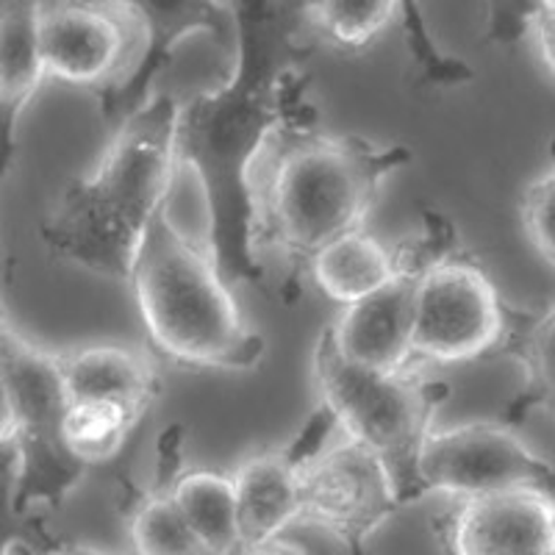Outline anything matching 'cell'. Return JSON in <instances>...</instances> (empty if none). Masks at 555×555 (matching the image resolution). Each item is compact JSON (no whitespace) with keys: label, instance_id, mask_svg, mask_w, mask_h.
<instances>
[{"label":"cell","instance_id":"obj_1","mask_svg":"<svg viewBox=\"0 0 555 555\" xmlns=\"http://www.w3.org/2000/svg\"><path fill=\"white\" fill-rule=\"evenodd\" d=\"M236 64L215 92L181 103L176 128V167L195 170L208 208L206 240L220 275L231 289L261 284L264 267L250 245V190L247 176L267 139L292 120L317 122L306 106L309 76L292 62L311 48L304 34V7L295 3H234Z\"/></svg>","mask_w":555,"mask_h":555},{"label":"cell","instance_id":"obj_2","mask_svg":"<svg viewBox=\"0 0 555 555\" xmlns=\"http://www.w3.org/2000/svg\"><path fill=\"white\" fill-rule=\"evenodd\" d=\"M403 145L378 147L361 137L317 133L311 120L278 128L247 176L253 256H281L286 264L284 304L300 292L317 253L361 231L378 203L380 181L409 165Z\"/></svg>","mask_w":555,"mask_h":555},{"label":"cell","instance_id":"obj_3","mask_svg":"<svg viewBox=\"0 0 555 555\" xmlns=\"http://www.w3.org/2000/svg\"><path fill=\"white\" fill-rule=\"evenodd\" d=\"M178 114L176 98H153L122 120L95 172L64 186L39 225L53 259L131 284L147 225L178 181Z\"/></svg>","mask_w":555,"mask_h":555},{"label":"cell","instance_id":"obj_4","mask_svg":"<svg viewBox=\"0 0 555 555\" xmlns=\"http://www.w3.org/2000/svg\"><path fill=\"white\" fill-rule=\"evenodd\" d=\"M128 286L147 339L172 364L247 370L264 356V336L247 325L211 242L181 234L167 206L147 225Z\"/></svg>","mask_w":555,"mask_h":555},{"label":"cell","instance_id":"obj_5","mask_svg":"<svg viewBox=\"0 0 555 555\" xmlns=\"http://www.w3.org/2000/svg\"><path fill=\"white\" fill-rule=\"evenodd\" d=\"M314 386L320 409L334 416L336 428L378 455L400 505L423 498L420 459L434 434L436 409L450 398V384L428 378L416 366L400 373L364 370L341 356L334 331L325 325L314 347Z\"/></svg>","mask_w":555,"mask_h":555},{"label":"cell","instance_id":"obj_6","mask_svg":"<svg viewBox=\"0 0 555 555\" xmlns=\"http://www.w3.org/2000/svg\"><path fill=\"white\" fill-rule=\"evenodd\" d=\"M0 375V461L3 486L12 483V508L23 514L42 500L56 508L87 473V467L73 459L64 444L69 395L59 370V356L28 341L12 328V322L3 320Z\"/></svg>","mask_w":555,"mask_h":555},{"label":"cell","instance_id":"obj_7","mask_svg":"<svg viewBox=\"0 0 555 555\" xmlns=\"http://www.w3.org/2000/svg\"><path fill=\"white\" fill-rule=\"evenodd\" d=\"M39 51L48 78L92 92L106 117L145 64L151 23L128 0L39 3Z\"/></svg>","mask_w":555,"mask_h":555},{"label":"cell","instance_id":"obj_8","mask_svg":"<svg viewBox=\"0 0 555 555\" xmlns=\"http://www.w3.org/2000/svg\"><path fill=\"white\" fill-rule=\"evenodd\" d=\"M512 314L489 272L467 253H450L420 286L414 361L455 364L494 356L512 328Z\"/></svg>","mask_w":555,"mask_h":555},{"label":"cell","instance_id":"obj_9","mask_svg":"<svg viewBox=\"0 0 555 555\" xmlns=\"http://www.w3.org/2000/svg\"><path fill=\"white\" fill-rule=\"evenodd\" d=\"M391 253L395 278L389 284L366 300L345 306L331 322L341 356L375 373H400L416 364L411 353L416 297L430 267L450 256V240L439 228H423V234L400 242Z\"/></svg>","mask_w":555,"mask_h":555},{"label":"cell","instance_id":"obj_10","mask_svg":"<svg viewBox=\"0 0 555 555\" xmlns=\"http://www.w3.org/2000/svg\"><path fill=\"white\" fill-rule=\"evenodd\" d=\"M398 492L378 455L353 439L314 448L300 464V525L334 533L361 550L375 528L398 512Z\"/></svg>","mask_w":555,"mask_h":555},{"label":"cell","instance_id":"obj_11","mask_svg":"<svg viewBox=\"0 0 555 555\" xmlns=\"http://www.w3.org/2000/svg\"><path fill=\"white\" fill-rule=\"evenodd\" d=\"M425 492L459 500L539 486L555 494V467L539 459L505 423H469L430 434L420 459Z\"/></svg>","mask_w":555,"mask_h":555},{"label":"cell","instance_id":"obj_12","mask_svg":"<svg viewBox=\"0 0 555 555\" xmlns=\"http://www.w3.org/2000/svg\"><path fill=\"white\" fill-rule=\"evenodd\" d=\"M331 428H336L334 416L317 409L300 439L286 448L259 450L236 467L240 550L261 547L300 519V464L311 450L320 448Z\"/></svg>","mask_w":555,"mask_h":555},{"label":"cell","instance_id":"obj_13","mask_svg":"<svg viewBox=\"0 0 555 555\" xmlns=\"http://www.w3.org/2000/svg\"><path fill=\"white\" fill-rule=\"evenodd\" d=\"M453 555H555V494L519 486L461 500L450 514Z\"/></svg>","mask_w":555,"mask_h":555},{"label":"cell","instance_id":"obj_14","mask_svg":"<svg viewBox=\"0 0 555 555\" xmlns=\"http://www.w3.org/2000/svg\"><path fill=\"white\" fill-rule=\"evenodd\" d=\"M69 403L120 405L137 420L158 398L162 380L151 356L128 345H89L59 353Z\"/></svg>","mask_w":555,"mask_h":555},{"label":"cell","instance_id":"obj_15","mask_svg":"<svg viewBox=\"0 0 555 555\" xmlns=\"http://www.w3.org/2000/svg\"><path fill=\"white\" fill-rule=\"evenodd\" d=\"M151 23V51L145 64L137 73L131 83L122 89V95L108 108L106 120H128L133 112L145 106L142 98L147 95V87L153 78L162 73L172 44L183 39L190 31H211L217 42H228L231 51H236V14L234 3H142Z\"/></svg>","mask_w":555,"mask_h":555},{"label":"cell","instance_id":"obj_16","mask_svg":"<svg viewBox=\"0 0 555 555\" xmlns=\"http://www.w3.org/2000/svg\"><path fill=\"white\" fill-rule=\"evenodd\" d=\"M181 428H170L158 439V483L137 494L128 512V542L137 555H211L183 519L172 483H176Z\"/></svg>","mask_w":555,"mask_h":555},{"label":"cell","instance_id":"obj_17","mask_svg":"<svg viewBox=\"0 0 555 555\" xmlns=\"http://www.w3.org/2000/svg\"><path fill=\"white\" fill-rule=\"evenodd\" d=\"M0 9V126L9 162L20 114L34 101L48 73L39 51V0H7Z\"/></svg>","mask_w":555,"mask_h":555},{"label":"cell","instance_id":"obj_18","mask_svg":"<svg viewBox=\"0 0 555 555\" xmlns=\"http://www.w3.org/2000/svg\"><path fill=\"white\" fill-rule=\"evenodd\" d=\"M309 275L322 295L345 306L366 300L395 278V253L364 231L341 236L317 253Z\"/></svg>","mask_w":555,"mask_h":555},{"label":"cell","instance_id":"obj_19","mask_svg":"<svg viewBox=\"0 0 555 555\" xmlns=\"http://www.w3.org/2000/svg\"><path fill=\"white\" fill-rule=\"evenodd\" d=\"M494 356L514 359L525 370V384L503 414L505 425H519L530 411L555 416V309L539 317L512 314V328Z\"/></svg>","mask_w":555,"mask_h":555},{"label":"cell","instance_id":"obj_20","mask_svg":"<svg viewBox=\"0 0 555 555\" xmlns=\"http://www.w3.org/2000/svg\"><path fill=\"white\" fill-rule=\"evenodd\" d=\"M172 498L197 539L211 555L240 553L234 475L211 469H186L172 483Z\"/></svg>","mask_w":555,"mask_h":555},{"label":"cell","instance_id":"obj_21","mask_svg":"<svg viewBox=\"0 0 555 555\" xmlns=\"http://www.w3.org/2000/svg\"><path fill=\"white\" fill-rule=\"evenodd\" d=\"M395 0H317L304 3V34L336 51L361 53L400 17Z\"/></svg>","mask_w":555,"mask_h":555},{"label":"cell","instance_id":"obj_22","mask_svg":"<svg viewBox=\"0 0 555 555\" xmlns=\"http://www.w3.org/2000/svg\"><path fill=\"white\" fill-rule=\"evenodd\" d=\"M137 423V416L120 405L69 403L64 416V444L83 467L106 464L120 453Z\"/></svg>","mask_w":555,"mask_h":555},{"label":"cell","instance_id":"obj_23","mask_svg":"<svg viewBox=\"0 0 555 555\" xmlns=\"http://www.w3.org/2000/svg\"><path fill=\"white\" fill-rule=\"evenodd\" d=\"M519 211L528 240L555 267V167L530 183Z\"/></svg>","mask_w":555,"mask_h":555},{"label":"cell","instance_id":"obj_24","mask_svg":"<svg viewBox=\"0 0 555 555\" xmlns=\"http://www.w3.org/2000/svg\"><path fill=\"white\" fill-rule=\"evenodd\" d=\"M528 23L533 37H537L542 62L547 64V69L555 76V0L539 3L537 12H530Z\"/></svg>","mask_w":555,"mask_h":555},{"label":"cell","instance_id":"obj_25","mask_svg":"<svg viewBox=\"0 0 555 555\" xmlns=\"http://www.w3.org/2000/svg\"><path fill=\"white\" fill-rule=\"evenodd\" d=\"M236 555H306V553L300 547H295L292 542H281V539H272V542L261 544V547L240 550Z\"/></svg>","mask_w":555,"mask_h":555},{"label":"cell","instance_id":"obj_26","mask_svg":"<svg viewBox=\"0 0 555 555\" xmlns=\"http://www.w3.org/2000/svg\"><path fill=\"white\" fill-rule=\"evenodd\" d=\"M59 555H112V553H103V550H95V547H69Z\"/></svg>","mask_w":555,"mask_h":555}]
</instances>
